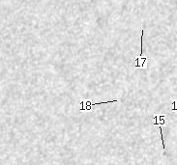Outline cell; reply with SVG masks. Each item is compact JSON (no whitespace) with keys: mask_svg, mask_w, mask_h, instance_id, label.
Segmentation results:
<instances>
[{"mask_svg":"<svg viewBox=\"0 0 177 165\" xmlns=\"http://www.w3.org/2000/svg\"><path fill=\"white\" fill-rule=\"evenodd\" d=\"M118 101L117 100H110V101H98V103H93V100H80V110L81 112H86V111H92L94 106L97 105H102V104H109V103H113Z\"/></svg>","mask_w":177,"mask_h":165,"instance_id":"cell-1","label":"cell"},{"mask_svg":"<svg viewBox=\"0 0 177 165\" xmlns=\"http://www.w3.org/2000/svg\"><path fill=\"white\" fill-rule=\"evenodd\" d=\"M143 34L144 30L142 29L141 31V38H140V53L136 58L135 60V68H142V69H146L147 68V57L144 56L143 54Z\"/></svg>","mask_w":177,"mask_h":165,"instance_id":"cell-2","label":"cell"},{"mask_svg":"<svg viewBox=\"0 0 177 165\" xmlns=\"http://www.w3.org/2000/svg\"><path fill=\"white\" fill-rule=\"evenodd\" d=\"M153 121L154 126H166L168 124L167 118L164 114H160V115H153L151 117Z\"/></svg>","mask_w":177,"mask_h":165,"instance_id":"cell-3","label":"cell"},{"mask_svg":"<svg viewBox=\"0 0 177 165\" xmlns=\"http://www.w3.org/2000/svg\"><path fill=\"white\" fill-rule=\"evenodd\" d=\"M171 110L172 111H177V100H171Z\"/></svg>","mask_w":177,"mask_h":165,"instance_id":"cell-4","label":"cell"}]
</instances>
